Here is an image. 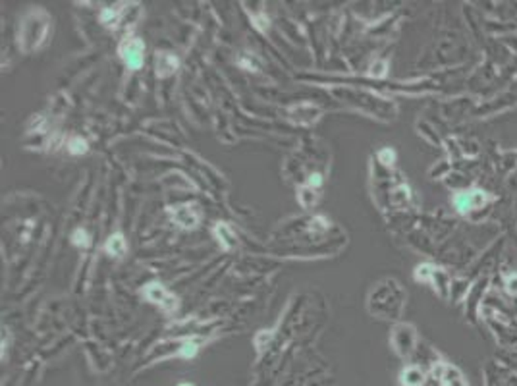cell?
I'll use <instances>...</instances> for the list:
<instances>
[{"label":"cell","instance_id":"obj_1","mask_svg":"<svg viewBox=\"0 0 517 386\" xmlns=\"http://www.w3.org/2000/svg\"><path fill=\"white\" fill-rule=\"evenodd\" d=\"M46 31H49V15L44 12L35 10V12L25 15L22 23V35H20V45H22L23 51L30 52L43 45Z\"/></svg>","mask_w":517,"mask_h":386},{"label":"cell","instance_id":"obj_2","mask_svg":"<svg viewBox=\"0 0 517 386\" xmlns=\"http://www.w3.org/2000/svg\"><path fill=\"white\" fill-rule=\"evenodd\" d=\"M143 54H145V45L141 43L139 39H127L120 46V56L126 62V66L130 70H139L143 66V60H145Z\"/></svg>","mask_w":517,"mask_h":386},{"label":"cell","instance_id":"obj_3","mask_svg":"<svg viewBox=\"0 0 517 386\" xmlns=\"http://www.w3.org/2000/svg\"><path fill=\"white\" fill-rule=\"evenodd\" d=\"M145 297H147L149 301H153V304H156L161 309H164V311H174L177 307V299L176 296H172L170 292H166L164 290V286H161V284H156V282H151L145 288Z\"/></svg>","mask_w":517,"mask_h":386},{"label":"cell","instance_id":"obj_4","mask_svg":"<svg viewBox=\"0 0 517 386\" xmlns=\"http://www.w3.org/2000/svg\"><path fill=\"white\" fill-rule=\"evenodd\" d=\"M172 216L182 228H195L199 223V211L193 205H182V207L172 208Z\"/></svg>","mask_w":517,"mask_h":386},{"label":"cell","instance_id":"obj_5","mask_svg":"<svg viewBox=\"0 0 517 386\" xmlns=\"http://www.w3.org/2000/svg\"><path fill=\"white\" fill-rule=\"evenodd\" d=\"M177 70V58L170 52H158L156 54V75L166 77Z\"/></svg>","mask_w":517,"mask_h":386},{"label":"cell","instance_id":"obj_6","mask_svg":"<svg viewBox=\"0 0 517 386\" xmlns=\"http://www.w3.org/2000/svg\"><path fill=\"white\" fill-rule=\"evenodd\" d=\"M289 114H292V120H296L299 124H311V122H315L318 118L320 111H318L317 106H313V104H299Z\"/></svg>","mask_w":517,"mask_h":386},{"label":"cell","instance_id":"obj_7","mask_svg":"<svg viewBox=\"0 0 517 386\" xmlns=\"http://www.w3.org/2000/svg\"><path fill=\"white\" fill-rule=\"evenodd\" d=\"M216 236H218V242L222 244L224 249H232V247H236V236L232 234L226 224H218L216 226Z\"/></svg>","mask_w":517,"mask_h":386},{"label":"cell","instance_id":"obj_8","mask_svg":"<svg viewBox=\"0 0 517 386\" xmlns=\"http://www.w3.org/2000/svg\"><path fill=\"white\" fill-rule=\"evenodd\" d=\"M106 251L114 255V257H120V255H124L126 251V242H124V236L122 234H114L108 238L106 242Z\"/></svg>","mask_w":517,"mask_h":386},{"label":"cell","instance_id":"obj_9","mask_svg":"<svg viewBox=\"0 0 517 386\" xmlns=\"http://www.w3.org/2000/svg\"><path fill=\"white\" fill-rule=\"evenodd\" d=\"M404 386H419L423 385V373L419 371V369H415V367H411V369H407V371H404Z\"/></svg>","mask_w":517,"mask_h":386},{"label":"cell","instance_id":"obj_10","mask_svg":"<svg viewBox=\"0 0 517 386\" xmlns=\"http://www.w3.org/2000/svg\"><path fill=\"white\" fill-rule=\"evenodd\" d=\"M315 201H317V193H315V189L313 187H301L299 189V203H301L303 207L305 208H309L315 205Z\"/></svg>","mask_w":517,"mask_h":386},{"label":"cell","instance_id":"obj_11","mask_svg":"<svg viewBox=\"0 0 517 386\" xmlns=\"http://www.w3.org/2000/svg\"><path fill=\"white\" fill-rule=\"evenodd\" d=\"M68 147H70V153H74V155H83V153H87V142L82 139V137H74Z\"/></svg>","mask_w":517,"mask_h":386},{"label":"cell","instance_id":"obj_12","mask_svg":"<svg viewBox=\"0 0 517 386\" xmlns=\"http://www.w3.org/2000/svg\"><path fill=\"white\" fill-rule=\"evenodd\" d=\"M120 15V8H106L103 14H101V22L106 25H114Z\"/></svg>","mask_w":517,"mask_h":386},{"label":"cell","instance_id":"obj_13","mask_svg":"<svg viewBox=\"0 0 517 386\" xmlns=\"http://www.w3.org/2000/svg\"><path fill=\"white\" fill-rule=\"evenodd\" d=\"M72 242H74L75 245H80V247H87L91 242H89V234L85 230H75L74 232V236H72Z\"/></svg>","mask_w":517,"mask_h":386},{"label":"cell","instance_id":"obj_14","mask_svg":"<svg viewBox=\"0 0 517 386\" xmlns=\"http://www.w3.org/2000/svg\"><path fill=\"white\" fill-rule=\"evenodd\" d=\"M197 354V342L195 340H189V342H185L184 344V348H182V356L184 357H193Z\"/></svg>","mask_w":517,"mask_h":386},{"label":"cell","instance_id":"obj_15","mask_svg":"<svg viewBox=\"0 0 517 386\" xmlns=\"http://www.w3.org/2000/svg\"><path fill=\"white\" fill-rule=\"evenodd\" d=\"M320 184H323V178H320V174H313V176H311V180H309V186L317 187V186H320Z\"/></svg>","mask_w":517,"mask_h":386},{"label":"cell","instance_id":"obj_16","mask_svg":"<svg viewBox=\"0 0 517 386\" xmlns=\"http://www.w3.org/2000/svg\"><path fill=\"white\" fill-rule=\"evenodd\" d=\"M180 386H193V385H180Z\"/></svg>","mask_w":517,"mask_h":386}]
</instances>
